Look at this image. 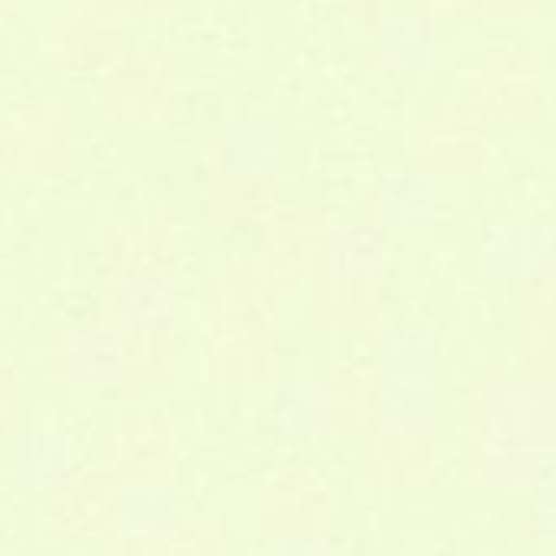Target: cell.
<instances>
[{
  "label": "cell",
  "instance_id": "1",
  "mask_svg": "<svg viewBox=\"0 0 556 556\" xmlns=\"http://www.w3.org/2000/svg\"><path fill=\"white\" fill-rule=\"evenodd\" d=\"M174 315L177 292L161 268H125L105 292V321L125 341H148L164 334L174 325Z\"/></svg>",
  "mask_w": 556,
  "mask_h": 556
},
{
  "label": "cell",
  "instance_id": "2",
  "mask_svg": "<svg viewBox=\"0 0 556 556\" xmlns=\"http://www.w3.org/2000/svg\"><path fill=\"white\" fill-rule=\"evenodd\" d=\"M105 520L112 536L128 546H161L177 533V494L161 478H125L109 491Z\"/></svg>",
  "mask_w": 556,
  "mask_h": 556
},
{
  "label": "cell",
  "instance_id": "3",
  "mask_svg": "<svg viewBox=\"0 0 556 556\" xmlns=\"http://www.w3.org/2000/svg\"><path fill=\"white\" fill-rule=\"evenodd\" d=\"M4 475L27 494H50L73 478V442L63 429L47 422L21 426L4 445Z\"/></svg>",
  "mask_w": 556,
  "mask_h": 556
},
{
  "label": "cell",
  "instance_id": "4",
  "mask_svg": "<svg viewBox=\"0 0 556 556\" xmlns=\"http://www.w3.org/2000/svg\"><path fill=\"white\" fill-rule=\"evenodd\" d=\"M56 367L79 390H102L125 377L128 341L109 321L73 325L56 341Z\"/></svg>",
  "mask_w": 556,
  "mask_h": 556
},
{
  "label": "cell",
  "instance_id": "5",
  "mask_svg": "<svg viewBox=\"0 0 556 556\" xmlns=\"http://www.w3.org/2000/svg\"><path fill=\"white\" fill-rule=\"evenodd\" d=\"M265 422L282 439H318L334 422V393L308 374L275 377L262 400Z\"/></svg>",
  "mask_w": 556,
  "mask_h": 556
},
{
  "label": "cell",
  "instance_id": "6",
  "mask_svg": "<svg viewBox=\"0 0 556 556\" xmlns=\"http://www.w3.org/2000/svg\"><path fill=\"white\" fill-rule=\"evenodd\" d=\"M377 258H380V252H377L374 236L354 223L331 226L318 236L315 262H318L321 275H328L331 282H361V278H367L374 271Z\"/></svg>",
  "mask_w": 556,
  "mask_h": 556
},
{
  "label": "cell",
  "instance_id": "7",
  "mask_svg": "<svg viewBox=\"0 0 556 556\" xmlns=\"http://www.w3.org/2000/svg\"><path fill=\"white\" fill-rule=\"evenodd\" d=\"M265 556H331V549L321 533L295 527V530L275 533L265 546Z\"/></svg>",
  "mask_w": 556,
  "mask_h": 556
}]
</instances>
